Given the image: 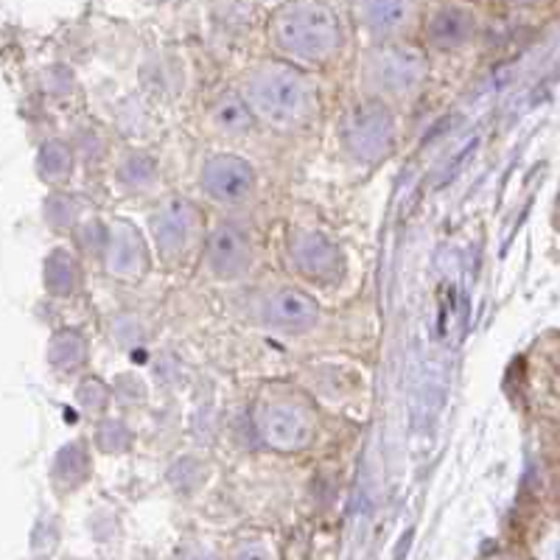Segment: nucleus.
I'll use <instances>...</instances> for the list:
<instances>
[{
    "instance_id": "nucleus-1",
    "label": "nucleus",
    "mask_w": 560,
    "mask_h": 560,
    "mask_svg": "<svg viewBox=\"0 0 560 560\" xmlns=\"http://www.w3.org/2000/svg\"><path fill=\"white\" fill-rule=\"evenodd\" d=\"M269 314H272V319H278V323L300 325V323H308V319L314 317V306L306 298H300V294L280 292L278 298H272Z\"/></svg>"
}]
</instances>
